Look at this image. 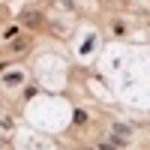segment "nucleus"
Masks as SVG:
<instances>
[{
	"mask_svg": "<svg viewBox=\"0 0 150 150\" xmlns=\"http://www.w3.org/2000/svg\"><path fill=\"white\" fill-rule=\"evenodd\" d=\"M18 21L24 24V27H39L45 18H42V12H36V9H24L21 15H18Z\"/></svg>",
	"mask_w": 150,
	"mask_h": 150,
	"instance_id": "1",
	"label": "nucleus"
},
{
	"mask_svg": "<svg viewBox=\"0 0 150 150\" xmlns=\"http://www.w3.org/2000/svg\"><path fill=\"white\" fill-rule=\"evenodd\" d=\"M21 78H24L21 72H9V75H6V84H21Z\"/></svg>",
	"mask_w": 150,
	"mask_h": 150,
	"instance_id": "2",
	"label": "nucleus"
},
{
	"mask_svg": "<svg viewBox=\"0 0 150 150\" xmlns=\"http://www.w3.org/2000/svg\"><path fill=\"white\" fill-rule=\"evenodd\" d=\"M72 120H75V123H87V114H84V111H75Z\"/></svg>",
	"mask_w": 150,
	"mask_h": 150,
	"instance_id": "3",
	"label": "nucleus"
},
{
	"mask_svg": "<svg viewBox=\"0 0 150 150\" xmlns=\"http://www.w3.org/2000/svg\"><path fill=\"white\" fill-rule=\"evenodd\" d=\"M114 132H117V135H129V126H120V123H117V126H114Z\"/></svg>",
	"mask_w": 150,
	"mask_h": 150,
	"instance_id": "4",
	"label": "nucleus"
}]
</instances>
